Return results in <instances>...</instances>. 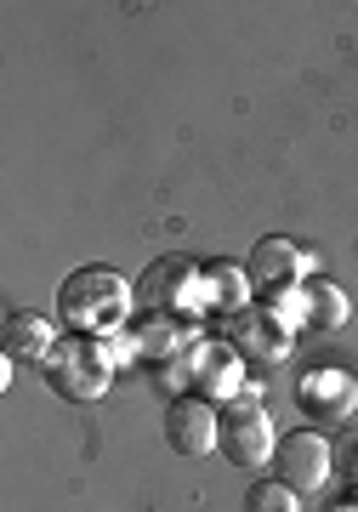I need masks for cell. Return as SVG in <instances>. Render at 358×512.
Returning <instances> with one entry per match:
<instances>
[{"mask_svg":"<svg viewBox=\"0 0 358 512\" xmlns=\"http://www.w3.org/2000/svg\"><path fill=\"white\" fill-rule=\"evenodd\" d=\"M245 512H302V495L285 478H256L251 495H245Z\"/></svg>","mask_w":358,"mask_h":512,"instance_id":"7c38bea8","label":"cell"},{"mask_svg":"<svg viewBox=\"0 0 358 512\" xmlns=\"http://www.w3.org/2000/svg\"><path fill=\"white\" fill-rule=\"evenodd\" d=\"M273 450H279V439H273V421L256 399H239L222 410V456L233 467L262 473V467H273Z\"/></svg>","mask_w":358,"mask_h":512,"instance_id":"3957f363","label":"cell"},{"mask_svg":"<svg viewBox=\"0 0 358 512\" xmlns=\"http://www.w3.org/2000/svg\"><path fill=\"white\" fill-rule=\"evenodd\" d=\"M233 348H245V353H268V359H285L290 336L279 330V319H239V336H233Z\"/></svg>","mask_w":358,"mask_h":512,"instance_id":"8fae6325","label":"cell"},{"mask_svg":"<svg viewBox=\"0 0 358 512\" xmlns=\"http://www.w3.org/2000/svg\"><path fill=\"white\" fill-rule=\"evenodd\" d=\"M302 302H307V330H341L347 325V296L330 285V279H313V285H302Z\"/></svg>","mask_w":358,"mask_h":512,"instance_id":"9c48e42d","label":"cell"},{"mask_svg":"<svg viewBox=\"0 0 358 512\" xmlns=\"http://www.w3.org/2000/svg\"><path fill=\"white\" fill-rule=\"evenodd\" d=\"M46 382H52L57 399H74V404L103 399L108 382H114V359H108L103 336H63L52 359H46Z\"/></svg>","mask_w":358,"mask_h":512,"instance_id":"7a4b0ae2","label":"cell"},{"mask_svg":"<svg viewBox=\"0 0 358 512\" xmlns=\"http://www.w3.org/2000/svg\"><path fill=\"white\" fill-rule=\"evenodd\" d=\"M165 444L177 456H211V450H222V416H216V404L199 399V393L171 399V410H165Z\"/></svg>","mask_w":358,"mask_h":512,"instance_id":"277c9868","label":"cell"},{"mask_svg":"<svg viewBox=\"0 0 358 512\" xmlns=\"http://www.w3.org/2000/svg\"><path fill=\"white\" fill-rule=\"evenodd\" d=\"M199 382L228 393V387H233V359H228V353H216V348H205V353H199Z\"/></svg>","mask_w":358,"mask_h":512,"instance_id":"4fadbf2b","label":"cell"},{"mask_svg":"<svg viewBox=\"0 0 358 512\" xmlns=\"http://www.w3.org/2000/svg\"><path fill=\"white\" fill-rule=\"evenodd\" d=\"M199 274H205V296H211L216 308H228V313H239L245 308V291H251V285H245V268H233V262H211V268H199Z\"/></svg>","mask_w":358,"mask_h":512,"instance_id":"30bf717a","label":"cell"},{"mask_svg":"<svg viewBox=\"0 0 358 512\" xmlns=\"http://www.w3.org/2000/svg\"><path fill=\"white\" fill-rule=\"evenodd\" d=\"M57 336H52V319L18 308L6 313V359H52Z\"/></svg>","mask_w":358,"mask_h":512,"instance_id":"ba28073f","label":"cell"},{"mask_svg":"<svg viewBox=\"0 0 358 512\" xmlns=\"http://www.w3.org/2000/svg\"><path fill=\"white\" fill-rule=\"evenodd\" d=\"M296 404L307 410V421H347L358 404V382L347 370H313L296 382Z\"/></svg>","mask_w":358,"mask_h":512,"instance_id":"52a82bcc","label":"cell"},{"mask_svg":"<svg viewBox=\"0 0 358 512\" xmlns=\"http://www.w3.org/2000/svg\"><path fill=\"white\" fill-rule=\"evenodd\" d=\"M126 308H131V285L108 268H80L57 291V313L74 325V336H103L126 319Z\"/></svg>","mask_w":358,"mask_h":512,"instance_id":"6da1fadb","label":"cell"},{"mask_svg":"<svg viewBox=\"0 0 358 512\" xmlns=\"http://www.w3.org/2000/svg\"><path fill=\"white\" fill-rule=\"evenodd\" d=\"M273 467H279V478H285L296 495L324 490V478H330V439H324V433H313V427H296V433H285V439H279Z\"/></svg>","mask_w":358,"mask_h":512,"instance_id":"5b68a950","label":"cell"},{"mask_svg":"<svg viewBox=\"0 0 358 512\" xmlns=\"http://www.w3.org/2000/svg\"><path fill=\"white\" fill-rule=\"evenodd\" d=\"M245 274H251V291L256 296H279V291H296V285L307 279V256H302V245H296V239L268 234L251 251Z\"/></svg>","mask_w":358,"mask_h":512,"instance_id":"8992f818","label":"cell"}]
</instances>
